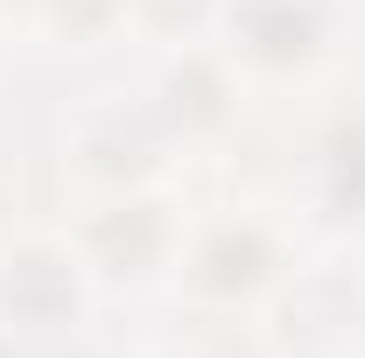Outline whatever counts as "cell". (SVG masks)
<instances>
[{"mask_svg": "<svg viewBox=\"0 0 365 358\" xmlns=\"http://www.w3.org/2000/svg\"><path fill=\"white\" fill-rule=\"evenodd\" d=\"M98 274L71 246V232H21L0 246V337L21 352L71 344L98 310Z\"/></svg>", "mask_w": 365, "mask_h": 358, "instance_id": "3", "label": "cell"}, {"mask_svg": "<svg viewBox=\"0 0 365 358\" xmlns=\"http://www.w3.org/2000/svg\"><path fill=\"white\" fill-rule=\"evenodd\" d=\"M182 239H190V204L176 190L155 183H127V190H98L85 218L71 225V246L85 253L98 288H155L176 281Z\"/></svg>", "mask_w": 365, "mask_h": 358, "instance_id": "2", "label": "cell"}, {"mask_svg": "<svg viewBox=\"0 0 365 358\" xmlns=\"http://www.w3.org/2000/svg\"><path fill=\"white\" fill-rule=\"evenodd\" d=\"M211 43L239 78H302L337 43V0H218Z\"/></svg>", "mask_w": 365, "mask_h": 358, "instance_id": "4", "label": "cell"}, {"mask_svg": "<svg viewBox=\"0 0 365 358\" xmlns=\"http://www.w3.org/2000/svg\"><path fill=\"white\" fill-rule=\"evenodd\" d=\"M288 274H295V232L274 211H260V204H218V211L190 218V239H182V260H176V288L190 302L239 310V302L274 295Z\"/></svg>", "mask_w": 365, "mask_h": 358, "instance_id": "1", "label": "cell"}, {"mask_svg": "<svg viewBox=\"0 0 365 358\" xmlns=\"http://www.w3.org/2000/svg\"><path fill=\"white\" fill-rule=\"evenodd\" d=\"M239 91H246V78L225 63V49L197 43V49H176L162 63V78L148 91V113H155V127L169 140L190 148V140H211L239 120Z\"/></svg>", "mask_w": 365, "mask_h": 358, "instance_id": "5", "label": "cell"}, {"mask_svg": "<svg viewBox=\"0 0 365 358\" xmlns=\"http://www.w3.org/2000/svg\"><path fill=\"white\" fill-rule=\"evenodd\" d=\"M302 204L330 232H365V106H337L302 148Z\"/></svg>", "mask_w": 365, "mask_h": 358, "instance_id": "6", "label": "cell"}]
</instances>
